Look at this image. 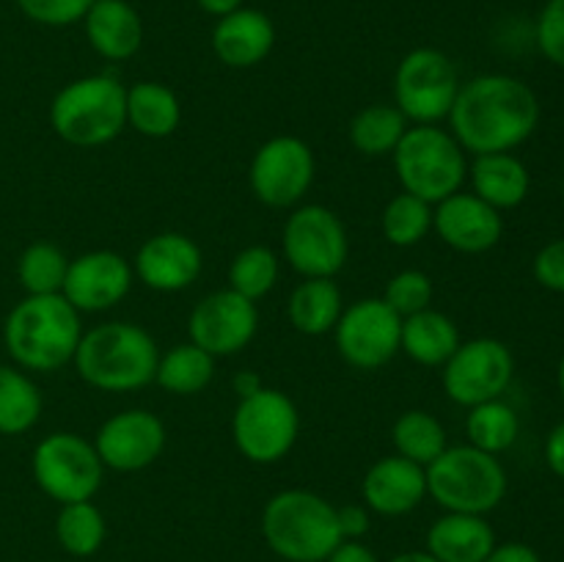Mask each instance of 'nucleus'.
Here are the masks:
<instances>
[{"label":"nucleus","mask_w":564,"mask_h":562,"mask_svg":"<svg viewBox=\"0 0 564 562\" xmlns=\"http://www.w3.org/2000/svg\"><path fill=\"white\" fill-rule=\"evenodd\" d=\"M449 127L466 154L516 152L540 125V99L521 77L488 72L460 83Z\"/></svg>","instance_id":"f257e3e1"},{"label":"nucleus","mask_w":564,"mask_h":562,"mask_svg":"<svg viewBox=\"0 0 564 562\" xmlns=\"http://www.w3.org/2000/svg\"><path fill=\"white\" fill-rule=\"evenodd\" d=\"M83 339V314L64 295H25L3 323V345L25 372H55L75 361Z\"/></svg>","instance_id":"f03ea898"},{"label":"nucleus","mask_w":564,"mask_h":562,"mask_svg":"<svg viewBox=\"0 0 564 562\" xmlns=\"http://www.w3.org/2000/svg\"><path fill=\"white\" fill-rule=\"evenodd\" d=\"M160 347L143 325L127 320L83 331L75 353V369L83 383L108 395H127L154 383Z\"/></svg>","instance_id":"7ed1b4c3"},{"label":"nucleus","mask_w":564,"mask_h":562,"mask_svg":"<svg viewBox=\"0 0 564 562\" xmlns=\"http://www.w3.org/2000/svg\"><path fill=\"white\" fill-rule=\"evenodd\" d=\"M262 538L284 562H325L341 543L336 505L306 488L279 490L262 510Z\"/></svg>","instance_id":"20e7f679"},{"label":"nucleus","mask_w":564,"mask_h":562,"mask_svg":"<svg viewBox=\"0 0 564 562\" xmlns=\"http://www.w3.org/2000/svg\"><path fill=\"white\" fill-rule=\"evenodd\" d=\"M50 127L77 149L116 141L127 127V86L108 72L69 80L50 102Z\"/></svg>","instance_id":"39448f33"},{"label":"nucleus","mask_w":564,"mask_h":562,"mask_svg":"<svg viewBox=\"0 0 564 562\" xmlns=\"http://www.w3.org/2000/svg\"><path fill=\"white\" fill-rule=\"evenodd\" d=\"M427 472V496L444 512H471L488 516L507 496V468L499 455L477 450L471 444L446 446Z\"/></svg>","instance_id":"423d86ee"},{"label":"nucleus","mask_w":564,"mask_h":562,"mask_svg":"<svg viewBox=\"0 0 564 562\" xmlns=\"http://www.w3.org/2000/svg\"><path fill=\"white\" fill-rule=\"evenodd\" d=\"M391 160L402 191L424 198L433 207L466 185V149L446 127L411 125Z\"/></svg>","instance_id":"0eeeda50"},{"label":"nucleus","mask_w":564,"mask_h":562,"mask_svg":"<svg viewBox=\"0 0 564 562\" xmlns=\"http://www.w3.org/2000/svg\"><path fill=\"white\" fill-rule=\"evenodd\" d=\"M301 435V413L290 395L281 389H262L240 397L231 417V439L237 452L257 466L284 461Z\"/></svg>","instance_id":"6e6552de"},{"label":"nucleus","mask_w":564,"mask_h":562,"mask_svg":"<svg viewBox=\"0 0 564 562\" xmlns=\"http://www.w3.org/2000/svg\"><path fill=\"white\" fill-rule=\"evenodd\" d=\"M281 251L301 279H334L350 257L345 220L325 204H297L286 215Z\"/></svg>","instance_id":"1a4fd4ad"},{"label":"nucleus","mask_w":564,"mask_h":562,"mask_svg":"<svg viewBox=\"0 0 564 562\" xmlns=\"http://www.w3.org/2000/svg\"><path fill=\"white\" fill-rule=\"evenodd\" d=\"M31 472L39 490L58 505L91 501L105 479V466L91 441L69 430L44 435L33 446Z\"/></svg>","instance_id":"9d476101"},{"label":"nucleus","mask_w":564,"mask_h":562,"mask_svg":"<svg viewBox=\"0 0 564 562\" xmlns=\"http://www.w3.org/2000/svg\"><path fill=\"white\" fill-rule=\"evenodd\" d=\"M460 91L455 61L435 47H416L402 55L394 72V105L411 125H441Z\"/></svg>","instance_id":"9b49d317"},{"label":"nucleus","mask_w":564,"mask_h":562,"mask_svg":"<svg viewBox=\"0 0 564 562\" xmlns=\"http://www.w3.org/2000/svg\"><path fill=\"white\" fill-rule=\"evenodd\" d=\"M317 160L312 147L297 136H273L253 152L248 185L257 202L270 209H292L312 191Z\"/></svg>","instance_id":"f8f14e48"},{"label":"nucleus","mask_w":564,"mask_h":562,"mask_svg":"<svg viewBox=\"0 0 564 562\" xmlns=\"http://www.w3.org/2000/svg\"><path fill=\"white\" fill-rule=\"evenodd\" d=\"M512 375H516V358L510 347L494 336H477L460 342L449 361L441 367V386L452 402L474 408L479 402L505 397Z\"/></svg>","instance_id":"ddd939ff"},{"label":"nucleus","mask_w":564,"mask_h":562,"mask_svg":"<svg viewBox=\"0 0 564 562\" xmlns=\"http://www.w3.org/2000/svg\"><path fill=\"white\" fill-rule=\"evenodd\" d=\"M402 317L383 298H361L345 306L334 328V345L341 361L361 372L386 367L400 353Z\"/></svg>","instance_id":"4468645a"},{"label":"nucleus","mask_w":564,"mask_h":562,"mask_svg":"<svg viewBox=\"0 0 564 562\" xmlns=\"http://www.w3.org/2000/svg\"><path fill=\"white\" fill-rule=\"evenodd\" d=\"M259 331V306L235 290H215L193 306L187 317V336L209 356H237L253 342Z\"/></svg>","instance_id":"2eb2a0df"},{"label":"nucleus","mask_w":564,"mask_h":562,"mask_svg":"<svg viewBox=\"0 0 564 562\" xmlns=\"http://www.w3.org/2000/svg\"><path fill=\"white\" fill-rule=\"evenodd\" d=\"M165 441H169V433L158 413L147 408H124L99 424L91 444L105 468L135 474L163 455Z\"/></svg>","instance_id":"dca6fc26"},{"label":"nucleus","mask_w":564,"mask_h":562,"mask_svg":"<svg viewBox=\"0 0 564 562\" xmlns=\"http://www.w3.org/2000/svg\"><path fill=\"white\" fill-rule=\"evenodd\" d=\"M135 284L132 262L110 248H97L69 259L61 295L80 314H99L119 306Z\"/></svg>","instance_id":"f3484780"},{"label":"nucleus","mask_w":564,"mask_h":562,"mask_svg":"<svg viewBox=\"0 0 564 562\" xmlns=\"http://www.w3.org/2000/svg\"><path fill=\"white\" fill-rule=\"evenodd\" d=\"M204 270V253L193 237L182 231H160L132 257V273L147 290L182 292L198 281Z\"/></svg>","instance_id":"a211bd4d"},{"label":"nucleus","mask_w":564,"mask_h":562,"mask_svg":"<svg viewBox=\"0 0 564 562\" xmlns=\"http://www.w3.org/2000/svg\"><path fill=\"white\" fill-rule=\"evenodd\" d=\"M433 231L457 253H485L499 246L505 218L471 191H457L433 207Z\"/></svg>","instance_id":"6ab92c4d"},{"label":"nucleus","mask_w":564,"mask_h":562,"mask_svg":"<svg viewBox=\"0 0 564 562\" xmlns=\"http://www.w3.org/2000/svg\"><path fill=\"white\" fill-rule=\"evenodd\" d=\"M427 499V472L400 455H386L367 468L361 501L372 516L402 518Z\"/></svg>","instance_id":"aec40b11"},{"label":"nucleus","mask_w":564,"mask_h":562,"mask_svg":"<svg viewBox=\"0 0 564 562\" xmlns=\"http://www.w3.org/2000/svg\"><path fill=\"white\" fill-rule=\"evenodd\" d=\"M275 47V25L264 11L240 9L218 17L213 28V50L218 61L231 69L259 66Z\"/></svg>","instance_id":"412c9836"},{"label":"nucleus","mask_w":564,"mask_h":562,"mask_svg":"<svg viewBox=\"0 0 564 562\" xmlns=\"http://www.w3.org/2000/svg\"><path fill=\"white\" fill-rule=\"evenodd\" d=\"M83 31L105 61H130L143 44V20L127 0H94L83 17Z\"/></svg>","instance_id":"4be33fe9"},{"label":"nucleus","mask_w":564,"mask_h":562,"mask_svg":"<svg viewBox=\"0 0 564 562\" xmlns=\"http://www.w3.org/2000/svg\"><path fill=\"white\" fill-rule=\"evenodd\" d=\"M496 543L488 518L471 512H444L424 534V551L438 562H485Z\"/></svg>","instance_id":"5701e85b"},{"label":"nucleus","mask_w":564,"mask_h":562,"mask_svg":"<svg viewBox=\"0 0 564 562\" xmlns=\"http://www.w3.org/2000/svg\"><path fill=\"white\" fill-rule=\"evenodd\" d=\"M466 182H471L474 196L488 202L499 213L521 207L532 191V174L516 152L477 154L468 163Z\"/></svg>","instance_id":"b1692460"},{"label":"nucleus","mask_w":564,"mask_h":562,"mask_svg":"<svg viewBox=\"0 0 564 562\" xmlns=\"http://www.w3.org/2000/svg\"><path fill=\"white\" fill-rule=\"evenodd\" d=\"M460 331L449 314L438 312V309H424V312L402 317V336H400V353H405L411 361L422 364V367H444L449 361L452 353L460 347Z\"/></svg>","instance_id":"393cba45"},{"label":"nucleus","mask_w":564,"mask_h":562,"mask_svg":"<svg viewBox=\"0 0 564 562\" xmlns=\"http://www.w3.org/2000/svg\"><path fill=\"white\" fill-rule=\"evenodd\" d=\"M345 312V298L334 279H303L286 301V317L290 325L303 336L334 334Z\"/></svg>","instance_id":"a878e982"},{"label":"nucleus","mask_w":564,"mask_h":562,"mask_svg":"<svg viewBox=\"0 0 564 562\" xmlns=\"http://www.w3.org/2000/svg\"><path fill=\"white\" fill-rule=\"evenodd\" d=\"M182 121V102L158 80H138L127 88V127L143 138L174 136Z\"/></svg>","instance_id":"bb28decb"},{"label":"nucleus","mask_w":564,"mask_h":562,"mask_svg":"<svg viewBox=\"0 0 564 562\" xmlns=\"http://www.w3.org/2000/svg\"><path fill=\"white\" fill-rule=\"evenodd\" d=\"M215 378V356L202 350L193 342L171 347L169 353H160L154 383L174 397L202 395Z\"/></svg>","instance_id":"cd10ccee"},{"label":"nucleus","mask_w":564,"mask_h":562,"mask_svg":"<svg viewBox=\"0 0 564 562\" xmlns=\"http://www.w3.org/2000/svg\"><path fill=\"white\" fill-rule=\"evenodd\" d=\"M408 127L411 121L402 116L397 105L375 102L352 116L347 132H350V143L356 152L367 154V158H391Z\"/></svg>","instance_id":"c85d7f7f"},{"label":"nucleus","mask_w":564,"mask_h":562,"mask_svg":"<svg viewBox=\"0 0 564 562\" xmlns=\"http://www.w3.org/2000/svg\"><path fill=\"white\" fill-rule=\"evenodd\" d=\"M42 391L17 364H0V435H22L42 419Z\"/></svg>","instance_id":"c756f323"},{"label":"nucleus","mask_w":564,"mask_h":562,"mask_svg":"<svg viewBox=\"0 0 564 562\" xmlns=\"http://www.w3.org/2000/svg\"><path fill=\"white\" fill-rule=\"evenodd\" d=\"M391 444L394 455L408 457L419 466H430L449 446L441 419L424 408H411L397 417V422L391 424Z\"/></svg>","instance_id":"7c9ffc66"},{"label":"nucleus","mask_w":564,"mask_h":562,"mask_svg":"<svg viewBox=\"0 0 564 562\" xmlns=\"http://www.w3.org/2000/svg\"><path fill=\"white\" fill-rule=\"evenodd\" d=\"M466 435L468 444L477 446V450L490 452V455H501L521 435V419H518V411L505 397L479 402V406L468 408Z\"/></svg>","instance_id":"2f4dec72"},{"label":"nucleus","mask_w":564,"mask_h":562,"mask_svg":"<svg viewBox=\"0 0 564 562\" xmlns=\"http://www.w3.org/2000/svg\"><path fill=\"white\" fill-rule=\"evenodd\" d=\"M55 538L58 545L72 556H94L108 538V521L102 510L91 501H72L61 505L55 516Z\"/></svg>","instance_id":"473e14b6"},{"label":"nucleus","mask_w":564,"mask_h":562,"mask_svg":"<svg viewBox=\"0 0 564 562\" xmlns=\"http://www.w3.org/2000/svg\"><path fill=\"white\" fill-rule=\"evenodd\" d=\"M281 275V257L270 246H248L229 262V290L259 303L275 290Z\"/></svg>","instance_id":"72a5a7b5"},{"label":"nucleus","mask_w":564,"mask_h":562,"mask_svg":"<svg viewBox=\"0 0 564 562\" xmlns=\"http://www.w3.org/2000/svg\"><path fill=\"white\" fill-rule=\"evenodd\" d=\"M69 257L55 242L36 240L17 259V281L25 295H58L64 290Z\"/></svg>","instance_id":"f704fd0d"},{"label":"nucleus","mask_w":564,"mask_h":562,"mask_svg":"<svg viewBox=\"0 0 564 562\" xmlns=\"http://www.w3.org/2000/svg\"><path fill=\"white\" fill-rule=\"evenodd\" d=\"M386 242L397 248H413L433 231V204L413 193H397L380 215Z\"/></svg>","instance_id":"c9c22d12"},{"label":"nucleus","mask_w":564,"mask_h":562,"mask_svg":"<svg viewBox=\"0 0 564 562\" xmlns=\"http://www.w3.org/2000/svg\"><path fill=\"white\" fill-rule=\"evenodd\" d=\"M380 298H383L400 317H411V314H419L424 312V309L433 306L435 284L424 270L408 268L391 275Z\"/></svg>","instance_id":"e433bc0d"},{"label":"nucleus","mask_w":564,"mask_h":562,"mask_svg":"<svg viewBox=\"0 0 564 562\" xmlns=\"http://www.w3.org/2000/svg\"><path fill=\"white\" fill-rule=\"evenodd\" d=\"M94 0H17V9L44 28H69L83 22Z\"/></svg>","instance_id":"4c0bfd02"},{"label":"nucleus","mask_w":564,"mask_h":562,"mask_svg":"<svg viewBox=\"0 0 564 562\" xmlns=\"http://www.w3.org/2000/svg\"><path fill=\"white\" fill-rule=\"evenodd\" d=\"M534 42L545 61L564 69V0H545L534 25Z\"/></svg>","instance_id":"58836bf2"},{"label":"nucleus","mask_w":564,"mask_h":562,"mask_svg":"<svg viewBox=\"0 0 564 562\" xmlns=\"http://www.w3.org/2000/svg\"><path fill=\"white\" fill-rule=\"evenodd\" d=\"M532 273L540 287L564 295V237L540 248L532 262Z\"/></svg>","instance_id":"ea45409f"},{"label":"nucleus","mask_w":564,"mask_h":562,"mask_svg":"<svg viewBox=\"0 0 564 562\" xmlns=\"http://www.w3.org/2000/svg\"><path fill=\"white\" fill-rule=\"evenodd\" d=\"M336 518H339L341 540H364L372 529V512L364 505H345L336 507Z\"/></svg>","instance_id":"a19ab883"},{"label":"nucleus","mask_w":564,"mask_h":562,"mask_svg":"<svg viewBox=\"0 0 564 562\" xmlns=\"http://www.w3.org/2000/svg\"><path fill=\"white\" fill-rule=\"evenodd\" d=\"M485 562H543L538 551L527 543H518V540H510V543H496V549L485 556Z\"/></svg>","instance_id":"79ce46f5"},{"label":"nucleus","mask_w":564,"mask_h":562,"mask_svg":"<svg viewBox=\"0 0 564 562\" xmlns=\"http://www.w3.org/2000/svg\"><path fill=\"white\" fill-rule=\"evenodd\" d=\"M325 562H380V560L378 554L364 543V540H341V543L325 556Z\"/></svg>","instance_id":"37998d69"},{"label":"nucleus","mask_w":564,"mask_h":562,"mask_svg":"<svg viewBox=\"0 0 564 562\" xmlns=\"http://www.w3.org/2000/svg\"><path fill=\"white\" fill-rule=\"evenodd\" d=\"M545 463L556 477L564 479V422L556 424L545 439Z\"/></svg>","instance_id":"c03bdc74"},{"label":"nucleus","mask_w":564,"mask_h":562,"mask_svg":"<svg viewBox=\"0 0 564 562\" xmlns=\"http://www.w3.org/2000/svg\"><path fill=\"white\" fill-rule=\"evenodd\" d=\"M196 3L202 6V11H207V14L224 17V14H229V11L240 9L242 0H196Z\"/></svg>","instance_id":"a18cd8bd"},{"label":"nucleus","mask_w":564,"mask_h":562,"mask_svg":"<svg viewBox=\"0 0 564 562\" xmlns=\"http://www.w3.org/2000/svg\"><path fill=\"white\" fill-rule=\"evenodd\" d=\"M257 389H262V380H259L253 372H242L235 378V391L240 397L251 395V391H257Z\"/></svg>","instance_id":"49530a36"},{"label":"nucleus","mask_w":564,"mask_h":562,"mask_svg":"<svg viewBox=\"0 0 564 562\" xmlns=\"http://www.w3.org/2000/svg\"><path fill=\"white\" fill-rule=\"evenodd\" d=\"M389 562H438V560H435L433 554H427L424 549H419V551H402V554L391 556Z\"/></svg>","instance_id":"de8ad7c7"},{"label":"nucleus","mask_w":564,"mask_h":562,"mask_svg":"<svg viewBox=\"0 0 564 562\" xmlns=\"http://www.w3.org/2000/svg\"><path fill=\"white\" fill-rule=\"evenodd\" d=\"M556 383H560V395H562V400H564V356H562V361H560V369H556Z\"/></svg>","instance_id":"09e8293b"}]
</instances>
